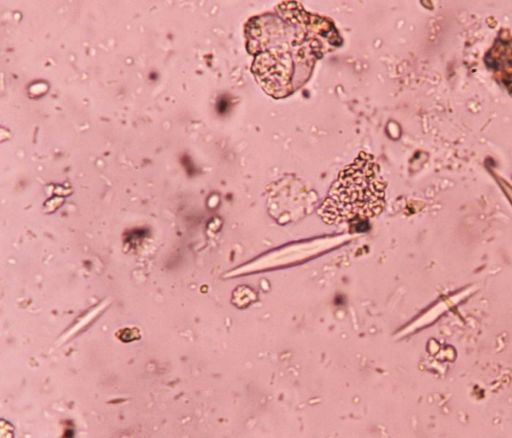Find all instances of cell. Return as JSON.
<instances>
[{"instance_id": "1", "label": "cell", "mask_w": 512, "mask_h": 438, "mask_svg": "<svg viewBox=\"0 0 512 438\" xmlns=\"http://www.w3.org/2000/svg\"><path fill=\"white\" fill-rule=\"evenodd\" d=\"M385 182L373 158L360 153L339 174L319 208L327 224L367 220L384 208Z\"/></svg>"}]
</instances>
